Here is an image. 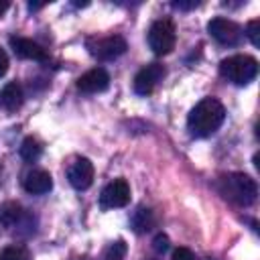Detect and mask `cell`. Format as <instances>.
<instances>
[{
	"instance_id": "obj_15",
	"label": "cell",
	"mask_w": 260,
	"mask_h": 260,
	"mask_svg": "<svg viewBox=\"0 0 260 260\" xmlns=\"http://www.w3.org/2000/svg\"><path fill=\"white\" fill-rule=\"evenodd\" d=\"M130 223H132L134 232L142 234V232H148V230L154 225V215H152V211H150L148 207H138V209L134 211Z\"/></svg>"
},
{
	"instance_id": "obj_25",
	"label": "cell",
	"mask_w": 260,
	"mask_h": 260,
	"mask_svg": "<svg viewBox=\"0 0 260 260\" xmlns=\"http://www.w3.org/2000/svg\"><path fill=\"white\" fill-rule=\"evenodd\" d=\"M0 173H2V165H0Z\"/></svg>"
},
{
	"instance_id": "obj_1",
	"label": "cell",
	"mask_w": 260,
	"mask_h": 260,
	"mask_svg": "<svg viewBox=\"0 0 260 260\" xmlns=\"http://www.w3.org/2000/svg\"><path fill=\"white\" fill-rule=\"evenodd\" d=\"M223 118H225L223 106L215 98H203L189 112V116H187V128L191 132V136L205 138V136H211L223 124Z\"/></svg>"
},
{
	"instance_id": "obj_24",
	"label": "cell",
	"mask_w": 260,
	"mask_h": 260,
	"mask_svg": "<svg viewBox=\"0 0 260 260\" xmlns=\"http://www.w3.org/2000/svg\"><path fill=\"white\" fill-rule=\"evenodd\" d=\"M6 10H8V2H2V0H0V16H2Z\"/></svg>"
},
{
	"instance_id": "obj_8",
	"label": "cell",
	"mask_w": 260,
	"mask_h": 260,
	"mask_svg": "<svg viewBox=\"0 0 260 260\" xmlns=\"http://www.w3.org/2000/svg\"><path fill=\"white\" fill-rule=\"evenodd\" d=\"M165 77V67L160 63H150L142 67L134 77V91L138 95H148L156 87V83Z\"/></svg>"
},
{
	"instance_id": "obj_4",
	"label": "cell",
	"mask_w": 260,
	"mask_h": 260,
	"mask_svg": "<svg viewBox=\"0 0 260 260\" xmlns=\"http://www.w3.org/2000/svg\"><path fill=\"white\" fill-rule=\"evenodd\" d=\"M148 47L152 49L154 55H167L175 49V41H177V32H175V24L167 18L152 22V26L148 28Z\"/></svg>"
},
{
	"instance_id": "obj_3",
	"label": "cell",
	"mask_w": 260,
	"mask_h": 260,
	"mask_svg": "<svg viewBox=\"0 0 260 260\" xmlns=\"http://www.w3.org/2000/svg\"><path fill=\"white\" fill-rule=\"evenodd\" d=\"M219 73L234 85H248L258 75V61L250 55H232L219 63Z\"/></svg>"
},
{
	"instance_id": "obj_12",
	"label": "cell",
	"mask_w": 260,
	"mask_h": 260,
	"mask_svg": "<svg viewBox=\"0 0 260 260\" xmlns=\"http://www.w3.org/2000/svg\"><path fill=\"white\" fill-rule=\"evenodd\" d=\"M22 185H24V191L30 193V195H43V193H49L51 187H53V179L47 171L43 169H32L24 175L22 179Z\"/></svg>"
},
{
	"instance_id": "obj_17",
	"label": "cell",
	"mask_w": 260,
	"mask_h": 260,
	"mask_svg": "<svg viewBox=\"0 0 260 260\" xmlns=\"http://www.w3.org/2000/svg\"><path fill=\"white\" fill-rule=\"evenodd\" d=\"M0 260H30V256L20 246H8L0 252Z\"/></svg>"
},
{
	"instance_id": "obj_19",
	"label": "cell",
	"mask_w": 260,
	"mask_h": 260,
	"mask_svg": "<svg viewBox=\"0 0 260 260\" xmlns=\"http://www.w3.org/2000/svg\"><path fill=\"white\" fill-rule=\"evenodd\" d=\"M246 37L250 39V43H252L254 47L260 45V20H258V18H254V20H250V22L246 24Z\"/></svg>"
},
{
	"instance_id": "obj_14",
	"label": "cell",
	"mask_w": 260,
	"mask_h": 260,
	"mask_svg": "<svg viewBox=\"0 0 260 260\" xmlns=\"http://www.w3.org/2000/svg\"><path fill=\"white\" fill-rule=\"evenodd\" d=\"M24 217H26V213H24V209L18 203L8 201V203L0 205V225L2 228H6V230L16 228V225H20V221Z\"/></svg>"
},
{
	"instance_id": "obj_10",
	"label": "cell",
	"mask_w": 260,
	"mask_h": 260,
	"mask_svg": "<svg viewBox=\"0 0 260 260\" xmlns=\"http://www.w3.org/2000/svg\"><path fill=\"white\" fill-rule=\"evenodd\" d=\"M108 85H110V75L102 67L89 69L77 79V89L83 93H100V91L108 89Z\"/></svg>"
},
{
	"instance_id": "obj_23",
	"label": "cell",
	"mask_w": 260,
	"mask_h": 260,
	"mask_svg": "<svg viewBox=\"0 0 260 260\" xmlns=\"http://www.w3.org/2000/svg\"><path fill=\"white\" fill-rule=\"evenodd\" d=\"M8 71V55L4 53V49L0 47V77Z\"/></svg>"
},
{
	"instance_id": "obj_11",
	"label": "cell",
	"mask_w": 260,
	"mask_h": 260,
	"mask_svg": "<svg viewBox=\"0 0 260 260\" xmlns=\"http://www.w3.org/2000/svg\"><path fill=\"white\" fill-rule=\"evenodd\" d=\"M10 47L14 51L16 57L20 59H30V61H47V53L45 49L30 41V39H24V37H12L10 39Z\"/></svg>"
},
{
	"instance_id": "obj_20",
	"label": "cell",
	"mask_w": 260,
	"mask_h": 260,
	"mask_svg": "<svg viewBox=\"0 0 260 260\" xmlns=\"http://www.w3.org/2000/svg\"><path fill=\"white\" fill-rule=\"evenodd\" d=\"M152 248L156 254H165L169 250V238L165 234H156L154 240H152Z\"/></svg>"
},
{
	"instance_id": "obj_6",
	"label": "cell",
	"mask_w": 260,
	"mask_h": 260,
	"mask_svg": "<svg viewBox=\"0 0 260 260\" xmlns=\"http://www.w3.org/2000/svg\"><path fill=\"white\" fill-rule=\"evenodd\" d=\"M207 32L219 45H225V47H236L242 41V28L234 20H228V18H221V16L211 18L207 22Z\"/></svg>"
},
{
	"instance_id": "obj_5",
	"label": "cell",
	"mask_w": 260,
	"mask_h": 260,
	"mask_svg": "<svg viewBox=\"0 0 260 260\" xmlns=\"http://www.w3.org/2000/svg\"><path fill=\"white\" fill-rule=\"evenodd\" d=\"M87 49L93 57H98L100 61H112L120 55L126 53L128 45L124 41V37L120 35H112V37H104V39H95L87 43Z\"/></svg>"
},
{
	"instance_id": "obj_2",
	"label": "cell",
	"mask_w": 260,
	"mask_h": 260,
	"mask_svg": "<svg viewBox=\"0 0 260 260\" xmlns=\"http://www.w3.org/2000/svg\"><path fill=\"white\" fill-rule=\"evenodd\" d=\"M219 191L225 199L240 207H248L258 197V185L252 177L244 173H230L219 179Z\"/></svg>"
},
{
	"instance_id": "obj_9",
	"label": "cell",
	"mask_w": 260,
	"mask_h": 260,
	"mask_svg": "<svg viewBox=\"0 0 260 260\" xmlns=\"http://www.w3.org/2000/svg\"><path fill=\"white\" fill-rule=\"evenodd\" d=\"M67 179H69L71 187H75L79 191L91 187V183H93V165H91V160L85 158V156L75 158L73 165L67 171Z\"/></svg>"
},
{
	"instance_id": "obj_18",
	"label": "cell",
	"mask_w": 260,
	"mask_h": 260,
	"mask_svg": "<svg viewBox=\"0 0 260 260\" xmlns=\"http://www.w3.org/2000/svg\"><path fill=\"white\" fill-rule=\"evenodd\" d=\"M126 252H128L126 244H124L122 240H116L114 244L108 246V250H106V260H124V258H126Z\"/></svg>"
},
{
	"instance_id": "obj_13",
	"label": "cell",
	"mask_w": 260,
	"mask_h": 260,
	"mask_svg": "<svg viewBox=\"0 0 260 260\" xmlns=\"http://www.w3.org/2000/svg\"><path fill=\"white\" fill-rule=\"evenodd\" d=\"M22 87L16 83V81H10L6 83L2 89H0V106L6 110V112H14L22 106Z\"/></svg>"
},
{
	"instance_id": "obj_21",
	"label": "cell",
	"mask_w": 260,
	"mask_h": 260,
	"mask_svg": "<svg viewBox=\"0 0 260 260\" xmlns=\"http://www.w3.org/2000/svg\"><path fill=\"white\" fill-rule=\"evenodd\" d=\"M171 260H197V256L189 248H177L171 256Z\"/></svg>"
},
{
	"instance_id": "obj_7",
	"label": "cell",
	"mask_w": 260,
	"mask_h": 260,
	"mask_svg": "<svg viewBox=\"0 0 260 260\" xmlns=\"http://www.w3.org/2000/svg\"><path fill=\"white\" fill-rule=\"evenodd\" d=\"M130 201V185L126 179H114L102 189L100 195V205L104 209H114V207H124Z\"/></svg>"
},
{
	"instance_id": "obj_22",
	"label": "cell",
	"mask_w": 260,
	"mask_h": 260,
	"mask_svg": "<svg viewBox=\"0 0 260 260\" xmlns=\"http://www.w3.org/2000/svg\"><path fill=\"white\" fill-rule=\"evenodd\" d=\"M173 6L179 8V10H191V8L199 6V2H197V0H189V2H187V0H175Z\"/></svg>"
},
{
	"instance_id": "obj_16",
	"label": "cell",
	"mask_w": 260,
	"mask_h": 260,
	"mask_svg": "<svg viewBox=\"0 0 260 260\" xmlns=\"http://www.w3.org/2000/svg\"><path fill=\"white\" fill-rule=\"evenodd\" d=\"M18 154H20L22 160H26V162H35V160L43 154V146L39 144L37 138L28 136V138L22 140V144H20V148H18Z\"/></svg>"
}]
</instances>
